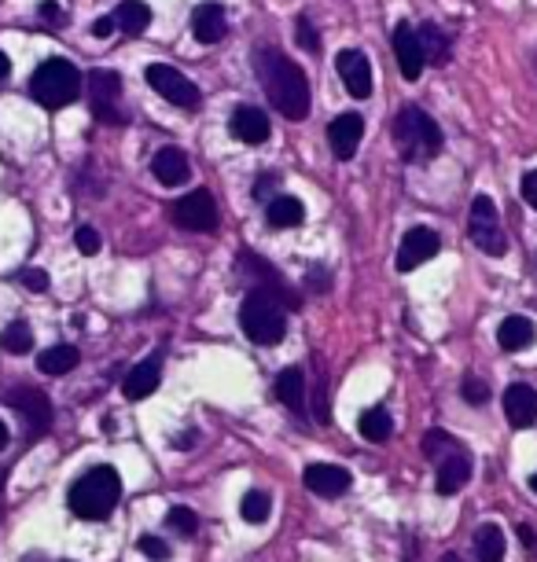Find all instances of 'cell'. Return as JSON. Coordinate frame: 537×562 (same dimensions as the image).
Returning a JSON list of instances; mask_svg holds the SVG:
<instances>
[{"mask_svg": "<svg viewBox=\"0 0 537 562\" xmlns=\"http://www.w3.org/2000/svg\"><path fill=\"white\" fill-rule=\"evenodd\" d=\"M151 173H155L162 188H181L184 180L192 177V162H188L181 147H162L159 155L151 158Z\"/></svg>", "mask_w": 537, "mask_h": 562, "instance_id": "obj_18", "label": "cell"}, {"mask_svg": "<svg viewBox=\"0 0 537 562\" xmlns=\"http://www.w3.org/2000/svg\"><path fill=\"white\" fill-rule=\"evenodd\" d=\"M89 103H92V114H96L103 125L126 122V114H122V78H118L115 70H92Z\"/></svg>", "mask_w": 537, "mask_h": 562, "instance_id": "obj_8", "label": "cell"}, {"mask_svg": "<svg viewBox=\"0 0 537 562\" xmlns=\"http://www.w3.org/2000/svg\"><path fill=\"white\" fill-rule=\"evenodd\" d=\"M519 192H523L526 206H534V210H537V169H530V173H526L523 184H519Z\"/></svg>", "mask_w": 537, "mask_h": 562, "instance_id": "obj_39", "label": "cell"}, {"mask_svg": "<svg viewBox=\"0 0 537 562\" xmlns=\"http://www.w3.org/2000/svg\"><path fill=\"white\" fill-rule=\"evenodd\" d=\"M229 133L240 140V144L247 147H258L269 140V118H265V111H258V107H251V103H243V107H236L229 118Z\"/></svg>", "mask_w": 537, "mask_h": 562, "instance_id": "obj_17", "label": "cell"}, {"mask_svg": "<svg viewBox=\"0 0 537 562\" xmlns=\"http://www.w3.org/2000/svg\"><path fill=\"white\" fill-rule=\"evenodd\" d=\"M438 247H442V239H438L435 228H427V225L409 228L405 239H401V247H398V269L412 272L416 265H427V261L438 254Z\"/></svg>", "mask_w": 537, "mask_h": 562, "instance_id": "obj_12", "label": "cell"}, {"mask_svg": "<svg viewBox=\"0 0 537 562\" xmlns=\"http://www.w3.org/2000/svg\"><path fill=\"white\" fill-rule=\"evenodd\" d=\"M177 225L188 228V232H214L218 228V206H214V195L206 192V188H195L192 195H184L177 210Z\"/></svg>", "mask_w": 537, "mask_h": 562, "instance_id": "obj_10", "label": "cell"}, {"mask_svg": "<svg viewBox=\"0 0 537 562\" xmlns=\"http://www.w3.org/2000/svg\"><path fill=\"white\" fill-rule=\"evenodd\" d=\"M537 327L530 316H504V324L497 327V346L504 349V353H519V349H526L530 342H534Z\"/></svg>", "mask_w": 537, "mask_h": 562, "instance_id": "obj_23", "label": "cell"}, {"mask_svg": "<svg viewBox=\"0 0 537 562\" xmlns=\"http://www.w3.org/2000/svg\"><path fill=\"white\" fill-rule=\"evenodd\" d=\"M309 493L324 496V500H339L343 493H350V471L346 467H335V463H309L306 474H302Z\"/></svg>", "mask_w": 537, "mask_h": 562, "instance_id": "obj_14", "label": "cell"}, {"mask_svg": "<svg viewBox=\"0 0 537 562\" xmlns=\"http://www.w3.org/2000/svg\"><path fill=\"white\" fill-rule=\"evenodd\" d=\"M19 283H23L26 291L45 294L48 291V272L45 269H23V272H19Z\"/></svg>", "mask_w": 537, "mask_h": 562, "instance_id": "obj_37", "label": "cell"}, {"mask_svg": "<svg viewBox=\"0 0 537 562\" xmlns=\"http://www.w3.org/2000/svg\"><path fill=\"white\" fill-rule=\"evenodd\" d=\"M8 441H12V434H8V427L0 423V449H8Z\"/></svg>", "mask_w": 537, "mask_h": 562, "instance_id": "obj_45", "label": "cell"}, {"mask_svg": "<svg viewBox=\"0 0 537 562\" xmlns=\"http://www.w3.org/2000/svg\"><path fill=\"white\" fill-rule=\"evenodd\" d=\"M166 522H170L177 533H184V537H195V529H199V518H195V511H188V507H170Z\"/></svg>", "mask_w": 537, "mask_h": 562, "instance_id": "obj_34", "label": "cell"}, {"mask_svg": "<svg viewBox=\"0 0 537 562\" xmlns=\"http://www.w3.org/2000/svg\"><path fill=\"white\" fill-rule=\"evenodd\" d=\"M8 74H12V59L4 56V52H0V81L8 78Z\"/></svg>", "mask_w": 537, "mask_h": 562, "instance_id": "obj_44", "label": "cell"}, {"mask_svg": "<svg viewBox=\"0 0 537 562\" xmlns=\"http://www.w3.org/2000/svg\"><path fill=\"white\" fill-rule=\"evenodd\" d=\"M394 144L405 162H427L442 151V129L423 107H401L394 118Z\"/></svg>", "mask_w": 537, "mask_h": 562, "instance_id": "obj_3", "label": "cell"}, {"mask_svg": "<svg viewBox=\"0 0 537 562\" xmlns=\"http://www.w3.org/2000/svg\"><path fill=\"white\" fill-rule=\"evenodd\" d=\"M118 496H122V478L115 467H92L70 485L67 504L85 522H103L118 507Z\"/></svg>", "mask_w": 537, "mask_h": 562, "instance_id": "obj_2", "label": "cell"}, {"mask_svg": "<svg viewBox=\"0 0 537 562\" xmlns=\"http://www.w3.org/2000/svg\"><path fill=\"white\" fill-rule=\"evenodd\" d=\"M78 349L74 346H52L45 349L41 357H37V368L45 371V375H67V371L78 368Z\"/></svg>", "mask_w": 537, "mask_h": 562, "instance_id": "obj_29", "label": "cell"}, {"mask_svg": "<svg viewBox=\"0 0 537 562\" xmlns=\"http://www.w3.org/2000/svg\"><path fill=\"white\" fill-rule=\"evenodd\" d=\"M468 239L479 250L493 254V258H501L504 250H508V236H504L501 214H497V206H493L490 195H475L471 214H468Z\"/></svg>", "mask_w": 537, "mask_h": 562, "instance_id": "obj_6", "label": "cell"}, {"mask_svg": "<svg viewBox=\"0 0 537 562\" xmlns=\"http://www.w3.org/2000/svg\"><path fill=\"white\" fill-rule=\"evenodd\" d=\"M295 41H298V48H306V52H313V56L320 52V34L313 30V23H309L306 15H298L295 19Z\"/></svg>", "mask_w": 537, "mask_h": 562, "instance_id": "obj_33", "label": "cell"}, {"mask_svg": "<svg viewBox=\"0 0 537 562\" xmlns=\"http://www.w3.org/2000/svg\"><path fill=\"white\" fill-rule=\"evenodd\" d=\"M41 15H45V19H63V15H59V8H56V4H52V0H45V4H41Z\"/></svg>", "mask_w": 537, "mask_h": 562, "instance_id": "obj_43", "label": "cell"}, {"mask_svg": "<svg viewBox=\"0 0 537 562\" xmlns=\"http://www.w3.org/2000/svg\"><path fill=\"white\" fill-rule=\"evenodd\" d=\"M240 324L251 342L258 346H276L287 335V309L269 294L251 291L240 305Z\"/></svg>", "mask_w": 537, "mask_h": 562, "instance_id": "obj_5", "label": "cell"}, {"mask_svg": "<svg viewBox=\"0 0 537 562\" xmlns=\"http://www.w3.org/2000/svg\"><path fill=\"white\" fill-rule=\"evenodd\" d=\"M471 478V460L464 452H449L446 460H438V493L457 496Z\"/></svg>", "mask_w": 537, "mask_h": 562, "instance_id": "obj_22", "label": "cell"}, {"mask_svg": "<svg viewBox=\"0 0 537 562\" xmlns=\"http://www.w3.org/2000/svg\"><path fill=\"white\" fill-rule=\"evenodd\" d=\"M30 96L48 111H59L81 96V74L67 59H45L30 78Z\"/></svg>", "mask_w": 537, "mask_h": 562, "instance_id": "obj_4", "label": "cell"}, {"mask_svg": "<svg viewBox=\"0 0 537 562\" xmlns=\"http://www.w3.org/2000/svg\"><path fill=\"white\" fill-rule=\"evenodd\" d=\"M115 34V19L111 15H100L96 23H92V37H111Z\"/></svg>", "mask_w": 537, "mask_h": 562, "instance_id": "obj_40", "label": "cell"}, {"mask_svg": "<svg viewBox=\"0 0 537 562\" xmlns=\"http://www.w3.org/2000/svg\"><path fill=\"white\" fill-rule=\"evenodd\" d=\"M519 537H523V544L530 548V555L537 559V533L530 526H519Z\"/></svg>", "mask_w": 537, "mask_h": 562, "instance_id": "obj_41", "label": "cell"}, {"mask_svg": "<svg viewBox=\"0 0 537 562\" xmlns=\"http://www.w3.org/2000/svg\"><path fill=\"white\" fill-rule=\"evenodd\" d=\"M361 434H365V441H372V445H383V441L394 434V423H390L387 408H368L365 416H361Z\"/></svg>", "mask_w": 537, "mask_h": 562, "instance_id": "obj_31", "label": "cell"}, {"mask_svg": "<svg viewBox=\"0 0 537 562\" xmlns=\"http://www.w3.org/2000/svg\"><path fill=\"white\" fill-rule=\"evenodd\" d=\"M159 379H162V360L159 357L140 360L137 368L126 375V383H122V394H126L129 401H144V397H151L155 390H159Z\"/></svg>", "mask_w": 537, "mask_h": 562, "instance_id": "obj_21", "label": "cell"}, {"mask_svg": "<svg viewBox=\"0 0 537 562\" xmlns=\"http://www.w3.org/2000/svg\"><path fill=\"white\" fill-rule=\"evenodd\" d=\"M276 397H280L291 412H302V408H306V371L298 368V364L280 371V375H276Z\"/></svg>", "mask_w": 537, "mask_h": 562, "instance_id": "obj_24", "label": "cell"}, {"mask_svg": "<svg viewBox=\"0 0 537 562\" xmlns=\"http://www.w3.org/2000/svg\"><path fill=\"white\" fill-rule=\"evenodd\" d=\"M192 34L199 45H218L221 37L229 34V23H225V8L221 4H199L192 12Z\"/></svg>", "mask_w": 537, "mask_h": 562, "instance_id": "obj_20", "label": "cell"}, {"mask_svg": "<svg viewBox=\"0 0 537 562\" xmlns=\"http://www.w3.org/2000/svg\"><path fill=\"white\" fill-rule=\"evenodd\" d=\"M438 562H460V555H453V551H449V555H442Z\"/></svg>", "mask_w": 537, "mask_h": 562, "instance_id": "obj_46", "label": "cell"}, {"mask_svg": "<svg viewBox=\"0 0 537 562\" xmlns=\"http://www.w3.org/2000/svg\"><path fill=\"white\" fill-rule=\"evenodd\" d=\"M394 52H398V67H401V78L405 81H416L427 67V59H423V45L416 30L409 23H398L394 26Z\"/></svg>", "mask_w": 537, "mask_h": 562, "instance_id": "obj_15", "label": "cell"}, {"mask_svg": "<svg viewBox=\"0 0 537 562\" xmlns=\"http://www.w3.org/2000/svg\"><path fill=\"white\" fill-rule=\"evenodd\" d=\"M361 136H365V118L361 114H339L332 125H328V144H332L335 158H354L357 147H361Z\"/></svg>", "mask_w": 537, "mask_h": 562, "instance_id": "obj_16", "label": "cell"}, {"mask_svg": "<svg viewBox=\"0 0 537 562\" xmlns=\"http://www.w3.org/2000/svg\"><path fill=\"white\" fill-rule=\"evenodd\" d=\"M269 511H273V496L269 493H262V489H251V493L243 496V504H240V515H243V522H265L269 518Z\"/></svg>", "mask_w": 537, "mask_h": 562, "instance_id": "obj_32", "label": "cell"}, {"mask_svg": "<svg viewBox=\"0 0 537 562\" xmlns=\"http://www.w3.org/2000/svg\"><path fill=\"white\" fill-rule=\"evenodd\" d=\"M236 272H240L243 280L251 283V291L258 294H269V298H276V302L284 305H298V294L287 287V280L280 276V272L273 269V265H265L258 254H251V250H243V254H236Z\"/></svg>", "mask_w": 537, "mask_h": 562, "instance_id": "obj_7", "label": "cell"}, {"mask_svg": "<svg viewBox=\"0 0 537 562\" xmlns=\"http://www.w3.org/2000/svg\"><path fill=\"white\" fill-rule=\"evenodd\" d=\"M115 30H122V34H129V37H137V34H144L151 26V8L144 4V0H122L115 8Z\"/></svg>", "mask_w": 537, "mask_h": 562, "instance_id": "obj_25", "label": "cell"}, {"mask_svg": "<svg viewBox=\"0 0 537 562\" xmlns=\"http://www.w3.org/2000/svg\"><path fill=\"white\" fill-rule=\"evenodd\" d=\"M504 551H508V540H504V529L497 522H482L475 529V559L479 562H504Z\"/></svg>", "mask_w": 537, "mask_h": 562, "instance_id": "obj_26", "label": "cell"}, {"mask_svg": "<svg viewBox=\"0 0 537 562\" xmlns=\"http://www.w3.org/2000/svg\"><path fill=\"white\" fill-rule=\"evenodd\" d=\"M0 346L8 349L12 357L30 353V349H34V331H30V324H26V320H12V324L4 327V335H0Z\"/></svg>", "mask_w": 537, "mask_h": 562, "instance_id": "obj_30", "label": "cell"}, {"mask_svg": "<svg viewBox=\"0 0 537 562\" xmlns=\"http://www.w3.org/2000/svg\"><path fill=\"white\" fill-rule=\"evenodd\" d=\"M144 81H148L151 89L159 92L162 100L173 103V107H199V89H195L192 78H184L177 67H166V63H151L148 70H144Z\"/></svg>", "mask_w": 537, "mask_h": 562, "instance_id": "obj_9", "label": "cell"}, {"mask_svg": "<svg viewBox=\"0 0 537 562\" xmlns=\"http://www.w3.org/2000/svg\"><path fill=\"white\" fill-rule=\"evenodd\" d=\"M74 243H78V250H81V254H89V258H92V254H96V250L103 247L100 232H96V228H92V225H81L78 232H74Z\"/></svg>", "mask_w": 537, "mask_h": 562, "instance_id": "obj_35", "label": "cell"}, {"mask_svg": "<svg viewBox=\"0 0 537 562\" xmlns=\"http://www.w3.org/2000/svg\"><path fill=\"white\" fill-rule=\"evenodd\" d=\"M265 217H269L273 228H298L302 217H306V206L298 203L295 195H276L273 203H269V210H265Z\"/></svg>", "mask_w": 537, "mask_h": 562, "instance_id": "obj_28", "label": "cell"}, {"mask_svg": "<svg viewBox=\"0 0 537 562\" xmlns=\"http://www.w3.org/2000/svg\"><path fill=\"white\" fill-rule=\"evenodd\" d=\"M140 551H144L151 562H166V559H170V544H166V540H159V537H144V540H140Z\"/></svg>", "mask_w": 537, "mask_h": 562, "instance_id": "obj_38", "label": "cell"}, {"mask_svg": "<svg viewBox=\"0 0 537 562\" xmlns=\"http://www.w3.org/2000/svg\"><path fill=\"white\" fill-rule=\"evenodd\" d=\"M254 74L262 81V92L269 96L276 111L284 114L287 122H302L313 107V96H309V81L306 74L284 59L276 48H254Z\"/></svg>", "mask_w": 537, "mask_h": 562, "instance_id": "obj_1", "label": "cell"}, {"mask_svg": "<svg viewBox=\"0 0 537 562\" xmlns=\"http://www.w3.org/2000/svg\"><path fill=\"white\" fill-rule=\"evenodd\" d=\"M8 401H12V408L23 416L30 438L48 434V427H52V405H48V397L41 394V390H34V386H19V390L8 394Z\"/></svg>", "mask_w": 537, "mask_h": 562, "instance_id": "obj_11", "label": "cell"}, {"mask_svg": "<svg viewBox=\"0 0 537 562\" xmlns=\"http://www.w3.org/2000/svg\"><path fill=\"white\" fill-rule=\"evenodd\" d=\"M460 394H464V401H468V405H482V401L490 397V386L482 383V379H475V375H468V379H464V386H460Z\"/></svg>", "mask_w": 537, "mask_h": 562, "instance_id": "obj_36", "label": "cell"}, {"mask_svg": "<svg viewBox=\"0 0 537 562\" xmlns=\"http://www.w3.org/2000/svg\"><path fill=\"white\" fill-rule=\"evenodd\" d=\"M504 416L512 427H534L537 423V390L526 383H515L504 390Z\"/></svg>", "mask_w": 537, "mask_h": 562, "instance_id": "obj_19", "label": "cell"}, {"mask_svg": "<svg viewBox=\"0 0 537 562\" xmlns=\"http://www.w3.org/2000/svg\"><path fill=\"white\" fill-rule=\"evenodd\" d=\"M416 37H420V45H423V59H427V63H435V67H446L449 63V37L442 34L435 23H420L416 26Z\"/></svg>", "mask_w": 537, "mask_h": 562, "instance_id": "obj_27", "label": "cell"}, {"mask_svg": "<svg viewBox=\"0 0 537 562\" xmlns=\"http://www.w3.org/2000/svg\"><path fill=\"white\" fill-rule=\"evenodd\" d=\"M276 188V177H262L254 184V199H265V192H273Z\"/></svg>", "mask_w": 537, "mask_h": 562, "instance_id": "obj_42", "label": "cell"}, {"mask_svg": "<svg viewBox=\"0 0 537 562\" xmlns=\"http://www.w3.org/2000/svg\"><path fill=\"white\" fill-rule=\"evenodd\" d=\"M335 70H339V78H343L346 92H350L354 100H368V96H372V63H368L365 52L343 48L339 59H335Z\"/></svg>", "mask_w": 537, "mask_h": 562, "instance_id": "obj_13", "label": "cell"}, {"mask_svg": "<svg viewBox=\"0 0 537 562\" xmlns=\"http://www.w3.org/2000/svg\"><path fill=\"white\" fill-rule=\"evenodd\" d=\"M530 493H537V474H530Z\"/></svg>", "mask_w": 537, "mask_h": 562, "instance_id": "obj_47", "label": "cell"}]
</instances>
